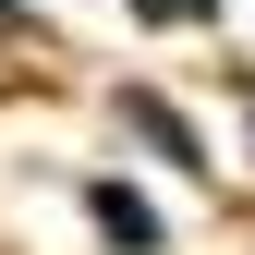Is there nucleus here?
Here are the masks:
<instances>
[{
  "mask_svg": "<svg viewBox=\"0 0 255 255\" xmlns=\"http://www.w3.org/2000/svg\"><path fill=\"white\" fill-rule=\"evenodd\" d=\"M98 219H110V231H122V243H158V219H146L134 195H122V182H110V195H98Z\"/></svg>",
  "mask_w": 255,
  "mask_h": 255,
  "instance_id": "nucleus-1",
  "label": "nucleus"
}]
</instances>
